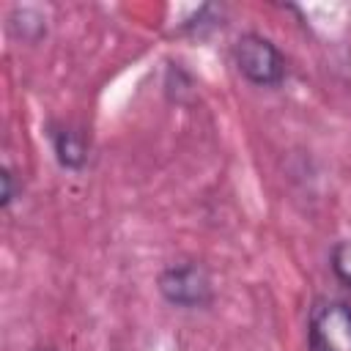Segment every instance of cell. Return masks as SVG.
<instances>
[{
    "mask_svg": "<svg viewBox=\"0 0 351 351\" xmlns=\"http://www.w3.org/2000/svg\"><path fill=\"white\" fill-rule=\"evenodd\" d=\"M159 296L176 310H208L214 304V280L200 261H176L156 274Z\"/></svg>",
    "mask_w": 351,
    "mask_h": 351,
    "instance_id": "2",
    "label": "cell"
},
{
    "mask_svg": "<svg viewBox=\"0 0 351 351\" xmlns=\"http://www.w3.org/2000/svg\"><path fill=\"white\" fill-rule=\"evenodd\" d=\"M22 197V178L11 165L0 167V208H11Z\"/></svg>",
    "mask_w": 351,
    "mask_h": 351,
    "instance_id": "8",
    "label": "cell"
},
{
    "mask_svg": "<svg viewBox=\"0 0 351 351\" xmlns=\"http://www.w3.org/2000/svg\"><path fill=\"white\" fill-rule=\"evenodd\" d=\"M222 25H225V22H222V8L214 5V3H206V5H200L189 19H184V22L178 25V33H184V36H206V33L222 27Z\"/></svg>",
    "mask_w": 351,
    "mask_h": 351,
    "instance_id": "6",
    "label": "cell"
},
{
    "mask_svg": "<svg viewBox=\"0 0 351 351\" xmlns=\"http://www.w3.org/2000/svg\"><path fill=\"white\" fill-rule=\"evenodd\" d=\"M329 271L346 291H351V239H340L329 247Z\"/></svg>",
    "mask_w": 351,
    "mask_h": 351,
    "instance_id": "7",
    "label": "cell"
},
{
    "mask_svg": "<svg viewBox=\"0 0 351 351\" xmlns=\"http://www.w3.org/2000/svg\"><path fill=\"white\" fill-rule=\"evenodd\" d=\"M44 132L52 145V156L58 167L69 173H82L90 159V140L85 129L71 121H47Z\"/></svg>",
    "mask_w": 351,
    "mask_h": 351,
    "instance_id": "4",
    "label": "cell"
},
{
    "mask_svg": "<svg viewBox=\"0 0 351 351\" xmlns=\"http://www.w3.org/2000/svg\"><path fill=\"white\" fill-rule=\"evenodd\" d=\"M33 351H55L52 346H41V348H33Z\"/></svg>",
    "mask_w": 351,
    "mask_h": 351,
    "instance_id": "10",
    "label": "cell"
},
{
    "mask_svg": "<svg viewBox=\"0 0 351 351\" xmlns=\"http://www.w3.org/2000/svg\"><path fill=\"white\" fill-rule=\"evenodd\" d=\"M181 77H186V71L178 66V63H170L167 66V74H165V96L176 104H186L189 96H192V88H184Z\"/></svg>",
    "mask_w": 351,
    "mask_h": 351,
    "instance_id": "9",
    "label": "cell"
},
{
    "mask_svg": "<svg viewBox=\"0 0 351 351\" xmlns=\"http://www.w3.org/2000/svg\"><path fill=\"white\" fill-rule=\"evenodd\" d=\"M307 351H351V302L313 299L307 310Z\"/></svg>",
    "mask_w": 351,
    "mask_h": 351,
    "instance_id": "3",
    "label": "cell"
},
{
    "mask_svg": "<svg viewBox=\"0 0 351 351\" xmlns=\"http://www.w3.org/2000/svg\"><path fill=\"white\" fill-rule=\"evenodd\" d=\"M233 66L236 71L255 88H280L288 77V60L285 52L263 33L247 30L236 38L233 49H230Z\"/></svg>",
    "mask_w": 351,
    "mask_h": 351,
    "instance_id": "1",
    "label": "cell"
},
{
    "mask_svg": "<svg viewBox=\"0 0 351 351\" xmlns=\"http://www.w3.org/2000/svg\"><path fill=\"white\" fill-rule=\"evenodd\" d=\"M5 25H8V33L22 41V44H41L47 38V16L38 11V8H30V5H16L8 11L5 16Z\"/></svg>",
    "mask_w": 351,
    "mask_h": 351,
    "instance_id": "5",
    "label": "cell"
}]
</instances>
